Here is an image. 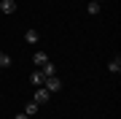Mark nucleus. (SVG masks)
Listing matches in <instances>:
<instances>
[{"label": "nucleus", "mask_w": 121, "mask_h": 119, "mask_svg": "<svg viewBox=\"0 0 121 119\" xmlns=\"http://www.w3.org/2000/svg\"><path fill=\"white\" fill-rule=\"evenodd\" d=\"M32 100L38 103V106H40V103H48V100H51V92H48L46 87H38V89H35V97H32Z\"/></svg>", "instance_id": "f257e3e1"}, {"label": "nucleus", "mask_w": 121, "mask_h": 119, "mask_svg": "<svg viewBox=\"0 0 121 119\" xmlns=\"http://www.w3.org/2000/svg\"><path fill=\"white\" fill-rule=\"evenodd\" d=\"M46 62H48V54H46V52H35V54H32V65H35V68H43Z\"/></svg>", "instance_id": "7ed1b4c3"}, {"label": "nucleus", "mask_w": 121, "mask_h": 119, "mask_svg": "<svg viewBox=\"0 0 121 119\" xmlns=\"http://www.w3.org/2000/svg\"><path fill=\"white\" fill-rule=\"evenodd\" d=\"M38 71H40V73H43V76H46V79H48V76H56V68H54V62H51V60H48V62H46V65H43V68H38Z\"/></svg>", "instance_id": "423d86ee"}, {"label": "nucleus", "mask_w": 121, "mask_h": 119, "mask_svg": "<svg viewBox=\"0 0 121 119\" xmlns=\"http://www.w3.org/2000/svg\"><path fill=\"white\" fill-rule=\"evenodd\" d=\"M24 114H27V116H35V114H38V103L30 100V103H27V108H24Z\"/></svg>", "instance_id": "9d476101"}, {"label": "nucleus", "mask_w": 121, "mask_h": 119, "mask_svg": "<svg viewBox=\"0 0 121 119\" xmlns=\"http://www.w3.org/2000/svg\"><path fill=\"white\" fill-rule=\"evenodd\" d=\"M0 11L3 14H13L16 11V0H0Z\"/></svg>", "instance_id": "39448f33"}, {"label": "nucleus", "mask_w": 121, "mask_h": 119, "mask_svg": "<svg viewBox=\"0 0 121 119\" xmlns=\"http://www.w3.org/2000/svg\"><path fill=\"white\" fill-rule=\"evenodd\" d=\"M24 41H27V43H38V41H40V35H38L35 30H27V33H24Z\"/></svg>", "instance_id": "0eeeda50"}, {"label": "nucleus", "mask_w": 121, "mask_h": 119, "mask_svg": "<svg viewBox=\"0 0 121 119\" xmlns=\"http://www.w3.org/2000/svg\"><path fill=\"white\" fill-rule=\"evenodd\" d=\"M16 119H30V116H27V114H16Z\"/></svg>", "instance_id": "f8f14e48"}, {"label": "nucleus", "mask_w": 121, "mask_h": 119, "mask_svg": "<svg viewBox=\"0 0 121 119\" xmlns=\"http://www.w3.org/2000/svg\"><path fill=\"white\" fill-rule=\"evenodd\" d=\"M43 87L48 89V92H59V89H62V81L56 79V76H48V79L43 81Z\"/></svg>", "instance_id": "f03ea898"}, {"label": "nucleus", "mask_w": 121, "mask_h": 119, "mask_svg": "<svg viewBox=\"0 0 121 119\" xmlns=\"http://www.w3.org/2000/svg\"><path fill=\"white\" fill-rule=\"evenodd\" d=\"M43 81H46V76L40 73V71H32V73H30V84H32L35 89H38V87H43Z\"/></svg>", "instance_id": "20e7f679"}, {"label": "nucleus", "mask_w": 121, "mask_h": 119, "mask_svg": "<svg viewBox=\"0 0 121 119\" xmlns=\"http://www.w3.org/2000/svg\"><path fill=\"white\" fill-rule=\"evenodd\" d=\"M86 11L91 14V16H97V14H99V3H91V0H89V5H86Z\"/></svg>", "instance_id": "9b49d317"}, {"label": "nucleus", "mask_w": 121, "mask_h": 119, "mask_svg": "<svg viewBox=\"0 0 121 119\" xmlns=\"http://www.w3.org/2000/svg\"><path fill=\"white\" fill-rule=\"evenodd\" d=\"M108 71H110V73H118V71H121V57H116V60L108 62Z\"/></svg>", "instance_id": "6e6552de"}, {"label": "nucleus", "mask_w": 121, "mask_h": 119, "mask_svg": "<svg viewBox=\"0 0 121 119\" xmlns=\"http://www.w3.org/2000/svg\"><path fill=\"white\" fill-rule=\"evenodd\" d=\"M91 3H99V0H91Z\"/></svg>", "instance_id": "ddd939ff"}, {"label": "nucleus", "mask_w": 121, "mask_h": 119, "mask_svg": "<svg viewBox=\"0 0 121 119\" xmlns=\"http://www.w3.org/2000/svg\"><path fill=\"white\" fill-rule=\"evenodd\" d=\"M5 68H11V57L5 52H0V71H5Z\"/></svg>", "instance_id": "1a4fd4ad"}]
</instances>
